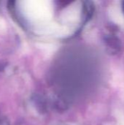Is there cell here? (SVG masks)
<instances>
[{
  "label": "cell",
  "mask_w": 124,
  "mask_h": 125,
  "mask_svg": "<svg viewBox=\"0 0 124 125\" xmlns=\"http://www.w3.org/2000/svg\"><path fill=\"white\" fill-rule=\"evenodd\" d=\"M118 125H124V117H121V121H120Z\"/></svg>",
  "instance_id": "obj_1"
}]
</instances>
